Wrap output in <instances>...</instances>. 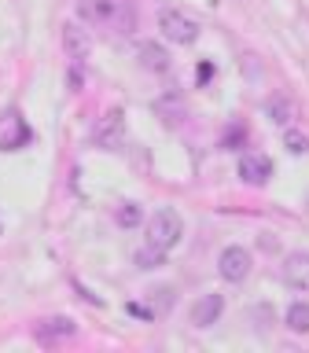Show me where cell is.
Masks as SVG:
<instances>
[{
  "label": "cell",
  "instance_id": "1",
  "mask_svg": "<svg viewBox=\"0 0 309 353\" xmlns=\"http://www.w3.org/2000/svg\"><path fill=\"white\" fill-rule=\"evenodd\" d=\"M85 22H92L99 30H114V33H132L137 26V11L129 0H81L77 4Z\"/></svg>",
  "mask_w": 309,
  "mask_h": 353
},
{
  "label": "cell",
  "instance_id": "2",
  "mask_svg": "<svg viewBox=\"0 0 309 353\" xmlns=\"http://www.w3.org/2000/svg\"><path fill=\"white\" fill-rule=\"evenodd\" d=\"M181 239H184V221H181V214H177L173 206L154 210V217L148 221V243H151V247H159V250L170 254Z\"/></svg>",
  "mask_w": 309,
  "mask_h": 353
},
{
  "label": "cell",
  "instance_id": "3",
  "mask_svg": "<svg viewBox=\"0 0 309 353\" xmlns=\"http://www.w3.org/2000/svg\"><path fill=\"white\" fill-rule=\"evenodd\" d=\"M159 30L173 44H195L199 41V22L192 15H184V11H173V8L159 15Z\"/></svg>",
  "mask_w": 309,
  "mask_h": 353
},
{
  "label": "cell",
  "instance_id": "4",
  "mask_svg": "<svg viewBox=\"0 0 309 353\" xmlns=\"http://www.w3.org/2000/svg\"><path fill=\"white\" fill-rule=\"evenodd\" d=\"M217 272L225 283H243L250 276V250H243L239 243H232V247L221 250L217 258Z\"/></svg>",
  "mask_w": 309,
  "mask_h": 353
},
{
  "label": "cell",
  "instance_id": "5",
  "mask_svg": "<svg viewBox=\"0 0 309 353\" xmlns=\"http://www.w3.org/2000/svg\"><path fill=\"white\" fill-rule=\"evenodd\" d=\"M221 313H225V294H217V291H210V294H199L192 309H188V320H192V327H214Z\"/></svg>",
  "mask_w": 309,
  "mask_h": 353
},
{
  "label": "cell",
  "instance_id": "6",
  "mask_svg": "<svg viewBox=\"0 0 309 353\" xmlns=\"http://www.w3.org/2000/svg\"><path fill=\"white\" fill-rule=\"evenodd\" d=\"M74 335H77V324L70 316H44V320L33 324V339L44 342V346H52V342H66Z\"/></svg>",
  "mask_w": 309,
  "mask_h": 353
},
{
  "label": "cell",
  "instance_id": "7",
  "mask_svg": "<svg viewBox=\"0 0 309 353\" xmlns=\"http://www.w3.org/2000/svg\"><path fill=\"white\" fill-rule=\"evenodd\" d=\"M92 137H96L99 148H107V151L121 148V140H126V121H121V110H107V114L96 121Z\"/></svg>",
  "mask_w": 309,
  "mask_h": 353
},
{
  "label": "cell",
  "instance_id": "8",
  "mask_svg": "<svg viewBox=\"0 0 309 353\" xmlns=\"http://www.w3.org/2000/svg\"><path fill=\"white\" fill-rule=\"evenodd\" d=\"M272 176V162L265 159V154H258V151H247L239 159V181L243 184H250V188H261L265 181Z\"/></svg>",
  "mask_w": 309,
  "mask_h": 353
},
{
  "label": "cell",
  "instance_id": "9",
  "mask_svg": "<svg viewBox=\"0 0 309 353\" xmlns=\"http://www.w3.org/2000/svg\"><path fill=\"white\" fill-rule=\"evenodd\" d=\"M283 283L291 291H309V250H295L283 258Z\"/></svg>",
  "mask_w": 309,
  "mask_h": 353
},
{
  "label": "cell",
  "instance_id": "10",
  "mask_svg": "<svg viewBox=\"0 0 309 353\" xmlns=\"http://www.w3.org/2000/svg\"><path fill=\"white\" fill-rule=\"evenodd\" d=\"M63 44H66V59H74V66H81L88 59V52H92V41H88V33L77 22L63 26Z\"/></svg>",
  "mask_w": 309,
  "mask_h": 353
},
{
  "label": "cell",
  "instance_id": "11",
  "mask_svg": "<svg viewBox=\"0 0 309 353\" xmlns=\"http://www.w3.org/2000/svg\"><path fill=\"white\" fill-rule=\"evenodd\" d=\"M140 66H143V70H151V74H166L173 66V59H170V52H166L162 44L143 41L140 44Z\"/></svg>",
  "mask_w": 309,
  "mask_h": 353
},
{
  "label": "cell",
  "instance_id": "12",
  "mask_svg": "<svg viewBox=\"0 0 309 353\" xmlns=\"http://www.w3.org/2000/svg\"><path fill=\"white\" fill-rule=\"evenodd\" d=\"M287 331L309 335V302H291L287 305Z\"/></svg>",
  "mask_w": 309,
  "mask_h": 353
},
{
  "label": "cell",
  "instance_id": "13",
  "mask_svg": "<svg viewBox=\"0 0 309 353\" xmlns=\"http://www.w3.org/2000/svg\"><path fill=\"white\" fill-rule=\"evenodd\" d=\"M148 302H151V313H170L173 309V287L170 283H159V287H151L148 291Z\"/></svg>",
  "mask_w": 309,
  "mask_h": 353
},
{
  "label": "cell",
  "instance_id": "14",
  "mask_svg": "<svg viewBox=\"0 0 309 353\" xmlns=\"http://www.w3.org/2000/svg\"><path fill=\"white\" fill-rule=\"evenodd\" d=\"M265 114H269L276 125H291V118H295V107L287 103L283 96H272L269 103H265Z\"/></svg>",
  "mask_w": 309,
  "mask_h": 353
},
{
  "label": "cell",
  "instance_id": "15",
  "mask_svg": "<svg viewBox=\"0 0 309 353\" xmlns=\"http://www.w3.org/2000/svg\"><path fill=\"white\" fill-rule=\"evenodd\" d=\"M114 221L121 228H137L140 221H143V210H140V203H121L118 210H114Z\"/></svg>",
  "mask_w": 309,
  "mask_h": 353
},
{
  "label": "cell",
  "instance_id": "16",
  "mask_svg": "<svg viewBox=\"0 0 309 353\" xmlns=\"http://www.w3.org/2000/svg\"><path fill=\"white\" fill-rule=\"evenodd\" d=\"M137 269H159V265H166V250H159V247H143V250H137Z\"/></svg>",
  "mask_w": 309,
  "mask_h": 353
},
{
  "label": "cell",
  "instance_id": "17",
  "mask_svg": "<svg viewBox=\"0 0 309 353\" xmlns=\"http://www.w3.org/2000/svg\"><path fill=\"white\" fill-rule=\"evenodd\" d=\"M283 148L291 154H309V137H302L298 129H287L283 132Z\"/></svg>",
  "mask_w": 309,
  "mask_h": 353
}]
</instances>
